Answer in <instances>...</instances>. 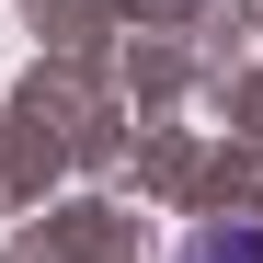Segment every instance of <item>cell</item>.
<instances>
[{
    "label": "cell",
    "instance_id": "cell-1",
    "mask_svg": "<svg viewBox=\"0 0 263 263\" xmlns=\"http://www.w3.org/2000/svg\"><path fill=\"white\" fill-rule=\"evenodd\" d=\"M183 263H263V229H195Z\"/></svg>",
    "mask_w": 263,
    "mask_h": 263
}]
</instances>
